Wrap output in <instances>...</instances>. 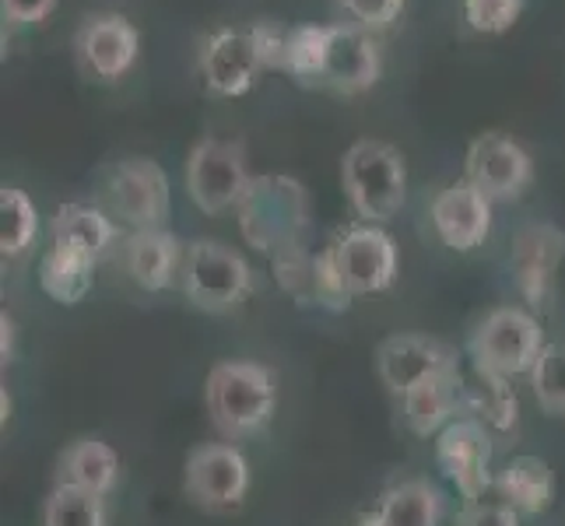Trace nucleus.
Here are the masks:
<instances>
[{
	"label": "nucleus",
	"mask_w": 565,
	"mask_h": 526,
	"mask_svg": "<svg viewBox=\"0 0 565 526\" xmlns=\"http://www.w3.org/2000/svg\"><path fill=\"white\" fill-rule=\"evenodd\" d=\"M285 74L302 88L359 95L383 74V53L373 32L359 25H296L288 32Z\"/></svg>",
	"instance_id": "f257e3e1"
},
{
	"label": "nucleus",
	"mask_w": 565,
	"mask_h": 526,
	"mask_svg": "<svg viewBox=\"0 0 565 526\" xmlns=\"http://www.w3.org/2000/svg\"><path fill=\"white\" fill-rule=\"evenodd\" d=\"M236 214L243 239L257 253H264V257H278V253L291 246H306L309 197L306 186L291 180V175H253Z\"/></svg>",
	"instance_id": "f03ea898"
},
{
	"label": "nucleus",
	"mask_w": 565,
	"mask_h": 526,
	"mask_svg": "<svg viewBox=\"0 0 565 526\" xmlns=\"http://www.w3.org/2000/svg\"><path fill=\"white\" fill-rule=\"evenodd\" d=\"M204 404L225 439H249L275 418L278 379L260 362H218L207 373Z\"/></svg>",
	"instance_id": "7ed1b4c3"
},
{
	"label": "nucleus",
	"mask_w": 565,
	"mask_h": 526,
	"mask_svg": "<svg viewBox=\"0 0 565 526\" xmlns=\"http://www.w3.org/2000/svg\"><path fill=\"white\" fill-rule=\"evenodd\" d=\"M341 186L359 222H390L407 201L404 154L386 141H355L341 159Z\"/></svg>",
	"instance_id": "20e7f679"
},
{
	"label": "nucleus",
	"mask_w": 565,
	"mask_h": 526,
	"mask_svg": "<svg viewBox=\"0 0 565 526\" xmlns=\"http://www.w3.org/2000/svg\"><path fill=\"white\" fill-rule=\"evenodd\" d=\"M253 285H257V278H253V267L239 249L218 239H198L186 246L180 291L193 309L225 316L253 296Z\"/></svg>",
	"instance_id": "39448f33"
},
{
	"label": "nucleus",
	"mask_w": 565,
	"mask_h": 526,
	"mask_svg": "<svg viewBox=\"0 0 565 526\" xmlns=\"http://www.w3.org/2000/svg\"><path fill=\"white\" fill-rule=\"evenodd\" d=\"M544 351V330L534 313L520 305H499L484 316L471 341H467V355L478 373L492 376H531L537 355Z\"/></svg>",
	"instance_id": "423d86ee"
},
{
	"label": "nucleus",
	"mask_w": 565,
	"mask_h": 526,
	"mask_svg": "<svg viewBox=\"0 0 565 526\" xmlns=\"http://www.w3.org/2000/svg\"><path fill=\"white\" fill-rule=\"evenodd\" d=\"M103 204L116 225H127L130 232L166 228L172 190L169 175L151 159H124L106 175Z\"/></svg>",
	"instance_id": "0eeeda50"
},
{
	"label": "nucleus",
	"mask_w": 565,
	"mask_h": 526,
	"mask_svg": "<svg viewBox=\"0 0 565 526\" xmlns=\"http://www.w3.org/2000/svg\"><path fill=\"white\" fill-rule=\"evenodd\" d=\"M249 180L253 175L246 169V151L239 141L204 138L201 144H193L186 159V193L204 214L239 207Z\"/></svg>",
	"instance_id": "6e6552de"
},
{
	"label": "nucleus",
	"mask_w": 565,
	"mask_h": 526,
	"mask_svg": "<svg viewBox=\"0 0 565 526\" xmlns=\"http://www.w3.org/2000/svg\"><path fill=\"white\" fill-rule=\"evenodd\" d=\"M183 492L204 513H236L249 492V463L232 442H204L186 457Z\"/></svg>",
	"instance_id": "1a4fd4ad"
},
{
	"label": "nucleus",
	"mask_w": 565,
	"mask_h": 526,
	"mask_svg": "<svg viewBox=\"0 0 565 526\" xmlns=\"http://www.w3.org/2000/svg\"><path fill=\"white\" fill-rule=\"evenodd\" d=\"M327 249L352 296H380L397 281V243L380 225L359 222L352 228H341Z\"/></svg>",
	"instance_id": "9d476101"
},
{
	"label": "nucleus",
	"mask_w": 565,
	"mask_h": 526,
	"mask_svg": "<svg viewBox=\"0 0 565 526\" xmlns=\"http://www.w3.org/2000/svg\"><path fill=\"white\" fill-rule=\"evenodd\" d=\"M565 260V232L552 222H531L516 232L510 249V275L520 299L548 313L555 302L558 267Z\"/></svg>",
	"instance_id": "9b49d317"
},
{
	"label": "nucleus",
	"mask_w": 565,
	"mask_h": 526,
	"mask_svg": "<svg viewBox=\"0 0 565 526\" xmlns=\"http://www.w3.org/2000/svg\"><path fill=\"white\" fill-rule=\"evenodd\" d=\"M436 463L443 477L463 495V502H481L492 489V432L478 418L460 415L436 436Z\"/></svg>",
	"instance_id": "f8f14e48"
},
{
	"label": "nucleus",
	"mask_w": 565,
	"mask_h": 526,
	"mask_svg": "<svg viewBox=\"0 0 565 526\" xmlns=\"http://www.w3.org/2000/svg\"><path fill=\"white\" fill-rule=\"evenodd\" d=\"M463 180L475 183L492 204H505L523 197V190L534 180V162L531 154L523 151L513 138H505L499 130L478 133V138L467 144V159H463Z\"/></svg>",
	"instance_id": "ddd939ff"
},
{
	"label": "nucleus",
	"mask_w": 565,
	"mask_h": 526,
	"mask_svg": "<svg viewBox=\"0 0 565 526\" xmlns=\"http://www.w3.org/2000/svg\"><path fill=\"white\" fill-rule=\"evenodd\" d=\"M141 50V35L130 18L116 11L88 14L74 32V56L92 82L116 85L134 67Z\"/></svg>",
	"instance_id": "4468645a"
},
{
	"label": "nucleus",
	"mask_w": 565,
	"mask_h": 526,
	"mask_svg": "<svg viewBox=\"0 0 565 526\" xmlns=\"http://www.w3.org/2000/svg\"><path fill=\"white\" fill-rule=\"evenodd\" d=\"M201 82L211 95H222V99H236V95H246L257 77L267 71L257 35L253 29H218L204 39L201 46Z\"/></svg>",
	"instance_id": "2eb2a0df"
},
{
	"label": "nucleus",
	"mask_w": 565,
	"mask_h": 526,
	"mask_svg": "<svg viewBox=\"0 0 565 526\" xmlns=\"http://www.w3.org/2000/svg\"><path fill=\"white\" fill-rule=\"evenodd\" d=\"M460 368L457 351L428 334H394L376 347V373L394 397H404L415 383Z\"/></svg>",
	"instance_id": "dca6fc26"
},
{
	"label": "nucleus",
	"mask_w": 565,
	"mask_h": 526,
	"mask_svg": "<svg viewBox=\"0 0 565 526\" xmlns=\"http://www.w3.org/2000/svg\"><path fill=\"white\" fill-rule=\"evenodd\" d=\"M428 214H433V228L439 243L454 253L478 249L492 232V201L467 180L443 186L433 197Z\"/></svg>",
	"instance_id": "f3484780"
},
{
	"label": "nucleus",
	"mask_w": 565,
	"mask_h": 526,
	"mask_svg": "<svg viewBox=\"0 0 565 526\" xmlns=\"http://www.w3.org/2000/svg\"><path fill=\"white\" fill-rule=\"evenodd\" d=\"M183 257H186V246L172 236L169 228L130 232L120 249L127 278L141 291H166L172 285H180Z\"/></svg>",
	"instance_id": "a211bd4d"
},
{
	"label": "nucleus",
	"mask_w": 565,
	"mask_h": 526,
	"mask_svg": "<svg viewBox=\"0 0 565 526\" xmlns=\"http://www.w3.org/2000/svg\"><path fill=\"white\" fill-rule=\"evenodd\" d=\"M463 389H467V383H463L460 368H450V373H436V376L415 383L401 397L407 428H412L418 439L439 436L446 425L457 421L463 415Z\"/></svg>",
	"instance_id": "6ab92c4d"
},
{
	"label": "nucleus",
	"mask_w": 565,
	"mask_h": 526,
	"mask_svg": "<svg viewBox=\"0 0 565 526\" xmlns=\"http://www.w3.org/2000/svg\"><path fill=\"white\" fill-rule=\"evenodd\" d=\"M116 481H120V453L95 436L74 439L61 453V460H56V484L109 495L116 489Z\"/></svg>",
	"instance_id": "aec40b11"
},
{
	"label": "nucleus",
	"mask_w": 565,
	"mask_h": 526,
	"mask_svg": "<svg viewBox=\"0 0 565 526\" xmlns=\"http://www.w3.org/2000/svg\"><path fill=\"white\" fill-rule=\"evenodd\" d=\"M492 489L520 516H541L555 502V474L541 457H513L502 466Z\"/></svg>",
	"instance_id": "412c9836"
},
{
	"label": "nucleus",
	"mask_w": 565,
	"mask_h": 526,
	"mask_svg": "<svg viewBox=\"0 0 565 526\" xmlns=\"http://www.w3.org/2000/svg\"><path fill=\"white\" fill-rule=\"evenodd\" d=\"M95 264H99V257H92L88 249L53 243L43 253V260H39V285H43V291L53 302L77 305L92 291Z\"/></svg>",
	"instance_id": "4be33fe9"
},
{
	"label": "nucleus",
	"mask_w": 565,
	"mask_h": 526,
	"mask_svg": "<svg viewBox=\"0 0 565 526\" xmlns=\"http://www.w3.org/2000/svg\"><path fill=\"white\" fill-rule=\"evenodd\" d=\"M50 236L53 243H67L77 249H88L92 257H106L116 246V222L109 218L106 207L95 204H64L56 207L53 222H50Z\"/></svg>",
	"instance_id": "5701e85b"
},
{
	"label": "nucleus",
	"mask_w": 565,
	"mask_h": 526,
	"mask_svg": "<svg viewBox=\"0 0 565 526\" xmlns=\"http://www.w3.org/2000/svg\"><path fill=\"white\" fill-rule=\"evenodd\" d=\"M463 415L478 418L489 432H513L520 421V397L513 379L478 373L463 389Z\"/></svg>",
	"instance_id": "b1692460"
},
{
	"label": "nucleus",
	"mask_w": 565,
	"mask_h": 526,
	"mask_svg": "<svg viewBox=\"0 0 565 526\" xmlns=\"http://www.w3.org/2000/svg\"><path fill=\"white\" fill-rule=\"evenodd\" d=\"M376 516L383 526H439L443 519V495L428 481H397L383 492Z\"/></svg>",
	"instance_id": "393cba45"
},
{
	"label": "nucleus",
	"mask_w": 565,
	"mask_h": 526,
	"mask_svg": "<svg viewBox=\"0 0 565 526\" xmlns=\"http://www.w3.org/2000/svg\"><path fill=\"white\" fill-rule=\"evenodd\" d=\"M39 236V214L35 204L29 201V193L4 186L0 190V253L4 260L25 257Z\"/></svg>",
	"instance_id": "a878e982"
},
{
	"label": "nucleus",
	"mask_w": 565,
	"mask_h": 526,
	"mask_svg": "<svg viewBox=\"0 0 565 526\" xmlns=\"http://www.w3.org/2000/svg\"><path fill=\"white\" fill-rule=\"evenodd\" d=\"M43 526H109L106 495L53 484V492L43 502Z\"/></svg>",
	"instance_id": "bb28decb"
},
{
	"label": "nucleus",
	"mask_w": 565,
	"mask_h": 526,
	"mask_svg": "<svg viewBox=\"0 0 565 526\" xmlns=\"http://www.w3.org/2000/svg\"><path fill=\"white\" fill-rule=\"evenodd\" d=\"M270 270L281 291H288L299 305H317V253L306 246H291L278 257H270Z\"/></svg>",
	"instance_id": "cd10ccee"
},
{
	"label": "nucleus",
	"mask_w": 565,
	"mask_h": 526,
	"mask_svg": "<svg viewBox=\"0 0 565 526\" xmlns=\"http://www.w3.org/2000/svg\"><path fill=\"white\" fill-rule=\"evenodd\" d=\"M531 386H534L541 411L565 418V347L562 344H544V351L531 368Z\"/></svg>",
	"instance_id": "c85d7f7f"
},
{
	"label": "nucleus",
	"mask_w": 565,
	"mask_h": 526,
	"mask_svg": "<svg viewBox=\"0 0 565 526\" xmlns=\"http://www.w3.org/2000/svg\"><path fill=\"white\" fill-rule=\"evenodd\" d=\"M527 0H463L467 25L481 35H505L516 22Z\"/></svg>",
	"instance_id": "c756f323"
},
{
	"label": "nucleus",
	"mask_w": 565,
	"mask_h": 526,
	"mask_svg": "<svg viewBox=\"0 0 565 526\" xmlns=\"http://www.w3.org/2000/svg\"><path fill=\"white\" fill-rule=\"evenodd\" d=\"M338 11L348 18V25H359L376 35L397 22L404 0H338Z\"/></svg>",
	"instance_id": "7c9ffc66"
},
{
	"label": "nucleus",
	"mask_w": 565,
	"mask_h": 526,
	"mask_svg": "<svg viewBox=\"0 0 565 526\" xmlns=\"http://www.w3.org/2000/svg\"><path fill=\"white\" fill-rule=\"evenodd\" d=\"M454 526H520V513L505 502H463Z\"/></svg>",
	"instance_id": "2f4dec72"
},
{
	"label": "nucleus",
	"mask_w": 565,
	"mask_h": 526,
	"mask_svg": "<svg viewBox=\"0 0 565 526\" xmlns=\"http://www.w3.org/2000/svg\"><path fill=\"white\" fill-rule=\"evenodd\" d=\"M56 0H0V14H4V25L25 29V25H43L53 14Z\"/></svg>",
	"instance_id": "473e14b6"
},
{
	"label": "nucleus",
	"mask_w": 565,
	"mask_h": 526,
	"mask_svg": "<svg viewBox=\"0 0 565 526\" xmlns=\"http://www.w3.org/2000/svg\"><path fill=\"white\" fill-rule=\"evenodd\" d=\"M0 330H4V334H0V362H11L14 358V320L4 313L0 316Z\"/></svg>",
	"instance_id": "72a5a7b5"
},
{
	"label": "nucleus",
	"mask_w": 565,
	"mask_h": 526,
	"mask_svg": "<svg viewBox=\"0 0 565 526\" xmlns=\"http://www.w3.org/2000/svg\"><path fill=\"white\" fill-rule=\"evenodd\" d=\"M355 526H383V519H380L376 509H373V513H362V516L355 519Z\"/></svg>",
	"instance_id": "f704fd0d"
}]
</instances>
